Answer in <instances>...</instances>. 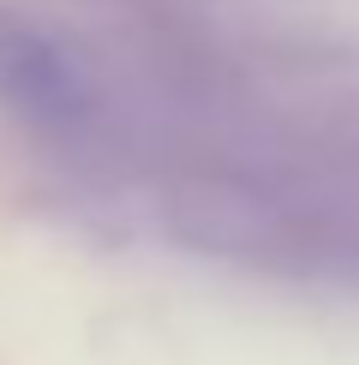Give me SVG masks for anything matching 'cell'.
Listing matches in <instances>:
<instances>
[{"instance_id": "obj_1", "label": "cell", "mask_w": 359, "mask_h": 365, "mask_svg": "<svg viewBox=\"0 0 359 365\" xmlns=\"http://www.w3.org/2000/svg\"><path fill=\"white\" fill-rule=\"evenodd\" d=\"M78 72L30 19L0 6V108L24 120H66L78 114Z\"/></svg>"}]
</instances>
